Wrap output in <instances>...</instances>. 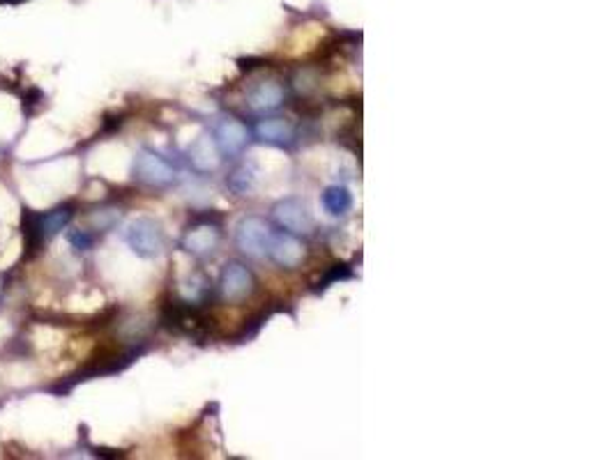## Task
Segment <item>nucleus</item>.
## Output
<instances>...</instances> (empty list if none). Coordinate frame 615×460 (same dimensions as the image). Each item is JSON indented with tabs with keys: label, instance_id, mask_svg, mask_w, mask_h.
Listing matches in <instances>:
<instances>
[{
	"label": "nucleus",
	"instance_id": "6e6552de",
	"mask_svg": "<svg viewBox=\"0 0 615 460\" xmlns=\"http://www.w3.org/2000/svg\"><path fill=\"white\" fill-rule=\"evenodd\" d=\"M217 244H220V230L210 224L194 226L182 237V247L194 256H210L217 249Z\"/></svg>",
	"mask_w": 615,
	"mask_h": 460
},
{
	"label": "nucleus",
	"instance_id": "2eb2a0df",
	"mask_svg": "<svg viewBox=\"0 0 615 460\" xmlns=\"http://www.w3.org/2000/svg\"><path fill=\"white\" fill-rule=\"evenodd\" d=\"M3 3H21V0H3Z\"/></svg>",
	"mask_w": 615,
	"mask_h": 460
},
{
	"label": "nucleus",
	"instance_id": "7ed1b4c3",
	"mask_svg": "<svg viewBox=\"0 0 615 460\" xmlns=\"http://www.w3.org/2000/svg\"><path fill=\"white\" fill-rule=\"evenodd\" d=\"M268 237H270V228L263 219L259 217H247L237 224L236 228V244L240 251H244L247 256H260L266 253Z\"/></svg>",
	"mask_w": 615,
	"mask_h": 460
},
{
	"label": "nucleus",
	"instance_id": "9b49d317",
	"mask_svg": "<svg viewBox=\"0 0 615 460\" xmlns=\"http://www.w3.org/2000/svg\"><path fill=\"white\" fill-rule=\"evenodd\" d=\"M189 159L198 171H212L220 166V147L212 136H201L189 150Z\"/></svg>",
	"mask_w": 615,
	"mask_h": 460
},
{
	"label": "nucleus",
	"instance_id": "9d476101",
	"mask_svg": "<svg viewBox=\"0 0 615 460\" xmlns=\"http://www.w3.org/2000/svg\"><path fill=\"white\" fill-rule=\"evenodd\" d=\"M256 136H259L263 143H272V146H284V143H291L295 136L293 124L284 118H268L260 120L256 124Z\"/></svg>",
	"mask_w": 615,
	"mask_h": 460
},
{
	"label": "nucleus",
	"instance_id": "4468645a",
	"mask_svg": "<svg viewBox=\"0 0 615 460\" xmlns=\"http://www.w3.org/2000/svg\"><path fill=\"white\" fill-rule=\"evenodd\" d=\"M69 242H72V244L76 249H81V251H85V249H88L92 244L91 237L85 235V233H81V230H74L72 235H69Z\"/></svg>",
	"mask_w": 615,
	"mask_h": 460
},
{
	"label": "nucleus",
	"instance_id": "f8f14e48",
	"mask_svg": "<svg viewBox=\"0 0 615 460\" xmlns=\"http://www.w3.org/2000/svg\"><path fill=\"white\" fill-rule=\"evenodd\" d=\"M323 208L328 210L332 217H344L350 208H353V198H350V191L346 186H328L325 194H323Z\"/></svg>",
	"mask_w": 615,
	"mask_h": 460
},
{
	"label": "nucleus",
	"instance_id": "1a4fd4ad",
	"mask_svg": "<svg viewBox=\"0 0 615 460\" xmlns=\"http://www.w3.org/2000/svg\"><path fill=\"white\" fill-rule=\"evenodd\" d=\"M282 101H284L282 85L275 83V81H263V83H260L259 88H254L252 95H249V108L256 113H268V111H275Z\"/></svg>",
	"mask_w": 615,
	"mask_h": 460
},
{
	"label": "nucleus",
	"instance_id": "ddd939ff",
	"mask_svg": "<svg viewBox=\"0 0 615 460\" xmlns=\"http://www.w3.org/2000/svg\"><path fill=\"white\" fill-rule=\"evenodd\" d=\"M252 182H254V178H252V171L247 169H237L236 173L228 178V186H231L236 194H247V191L252 189Z\"/></svg>",
	"mask_w": 615,
	"mask_h": 460
},
{
	"label": "nucleus",
	"instance_id": "39448f33",
	"mask_svg": "<svg viewBox=\"0 0 615 460\" xmlns=\"http://www.w3.org/2000/svg\"><path fill=\"white\" fill-rule=\"evenodd\" d=\"M212 139H215L221 155L233 157V155H237V152H243L244 146L249 143V131L240 120L224 118L215 127V136H212Z\"/></svg>",
	"mask_w": 615,
	"mask_h": 460
},
{
	"label": "nucleus",
	"instance_id": "20e7f679",
	"mask_svg": "<svg viewBox=\"0 0 615 460\" xmlns=\"http://www.w3.org/2000/svg\"><path fill=\"white\" fill-rule=\"evenodd\" d=\"M275 221L288 233H298V235H307L314 228V219H311L309 210L298 201H282L272 210Z\"/></svg>",
	"mask_w": 615,
	"mask_h": 460
},
{
	"label": "nucleus",
	"instance_id": "0eeeda50",
	"mask_svg": "<svg viewBox=\"0 0 615 460\" xmlns=\"http://www.w3.org/2000/svg\"><path fill=\"white\" fill-rule=\"evenodd\" d=\"M254 290V276L252 272L240 263L226 265V270L221 272V292H224L226 299L237 302V299H244L249 292Z\"/></svg>",
	"mask_w": 615,
	"mask_h": 460
},
{
	"label": "nucleus",
	"instance_id": "f03ea898",
	"mask_svg": "<svg viewBox=\"0 0 615 460\" xmlns=\"http://www.w3.org/2000/svg\"><path fill=\"white\" fill-rule=\"evenodd\" d=\"M132 173L139 182L150 186H164L175 180V171L162 155L153 150H141L136 155Z\"/></svg>",
	"mask_w": 615,
	"mask_h": 460
},
{
	"label": "nucleus",
	"instance_id": "f257e3e1",
	"mask_svg": "<svg viewBox=\"0 0 615 460\" xmlns=\"http://www.w3.org/2000/svg\"><path fill=\"white\" fill-rule=\"evenodd\" d=\"M127 244L141 258H157L164 251V230L150 217H139L127 226Z\"/></svg>",
	"mask_w": 615,
	"mask_h": 460
},
{
	"label": "nucleus",
	"instance_id": "423d86ee",
	"mask_svg": "<svg viewBox=\"0 0 615 460\" xmlns=\"http://www.w3.org/2000/svg\"><path fill=\"white\" fill-rule=\"evenodd\" d=\"M266 251L282 267H295L302 260V256H305L302 244L293 235H288V233H270Z\"/></svg>",
	"mask_w": 615,
	"mask_h": 460
}]
</instances>
